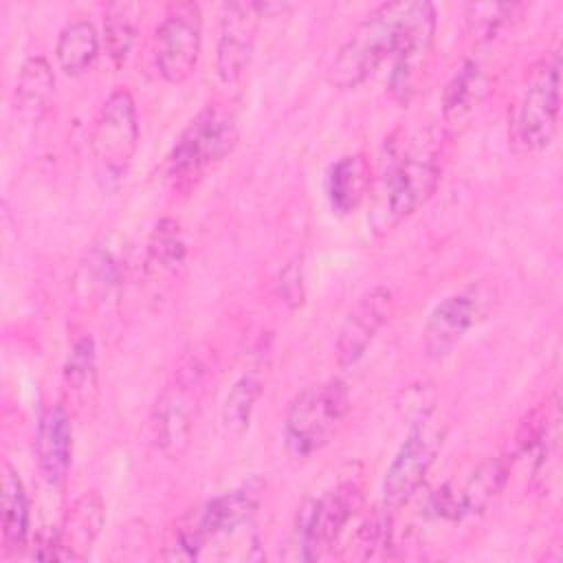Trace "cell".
<instances>
[{
  "instance_id": "cell-17",
  "label": "cell",
  "mask_w": 563,
  "mask_h": 563,
  "mask_svg": "<svg viewBox=\"0 0 563 563\" xmlns=\"http://www.w3.org/2000/svg\"><path fill=\"white\" fill-rule=\"evenodd\" d=\"M369 191V165L361 154L343 156L330 165L325 196L334 213H352Z\"/></svg>"
},
{
  "instance_id": "cell-4",
  "label": "cell",
  "mask_w": 563,
  "mask_h": 563,
  "mask_svg": "<svg viewBox=\"0 0 563 563\" xmlns=\"http://www.w3.org/2000/svg\"><path fill=\"white\" fill-rule=\"evenodd\" d=\"M260 495H262V484L253 479L240 488H233L229 493H222L209 499L202 508H198V512H194L180 526L174 543L167 545L165 559L169 561L198 559L202 545L209 539L229 537L253 519L260 506Z\"/></svg>"
},
{
  "instance_id": "cell-12",
  "label": "cell",
  "mask_w": 563,
  "mask_h": 563,
  "mask_svg": "<svg viewBox=\"0 0 563 563\" xmlns=\"http://www.w3.org/2000/svg\"><path fill=\"white\" fill-rule=\"evenodd\" d=\"M488 292L482 284H473L460 292L444 297L429 314L424 325V350L429 358L440 361L462 341V336L484 317Z\"/></svg>"
},
{
  "instance_id": "cell-19",
  "label": "cell",
  "mask_w": 563,
  "mask_h": 563,
  "mask_svg": "<svg viewBox=\"0 0 563 563\" xmlns=\"http://www.w3.org/2000/svg\"><path fill=\"white\" fill-rule=\"evenodd\" d=\"M490 95V79L482 66L473 59L464 62L462 68L451 77L442 92V114L449 123H460L475 112L477 106Z\"/></svg>"
},
{
  "instance_id": "cell-27",
  "label": "cell",
  "mask_w": 563,
  "mask_h": 563,
  "mask_svg": "<svg viewBox=\"0 0 563 563\" xmlns=\"http://www.w3.org/2000/svg\"><path fill=\"white\" fill-rule=\"evenodd\" d=\"M515 9V4H468L466 20L477 37H493V33L506 24Z\"/></svg>"
},
{
  "instance_id": "cell-16",
  "label": "cell",
  "mask_w": 563,
  "mask_h": 563,
  "mask_svg": "<svg viewBox=\"0 0 563 563\" xmlns=\"http://www.w3.org/2000/svg\"><path fill=\"white\" fill-rule=\"evenodd\" d=\"M35 453L44 479L53 486H62L73 464V424L62 405L48 407L42 413L35 435Z\"/></svg>"
},
{
  "instance_id": "cell-3",
  "label": "cell",
  "mask_w": 563,
  "mask_h": 563,
  "mask_svg": "<svg viewBox=\"0 0 563 563\" xmlns=\"http://www.w3.org/2000/svg\"><path fill=\"white\" fill-rule=\"evenodd\" d=\"M350 411V391L341 380L301 389L284 420V444L290 455L308 457L323 449Z\"/></svg>"
},
{
  "instance_id": "cell-18",
  "label": "cell",
  "mask_w": 563,
  "mask_h": 563,
  "mask_svg": "<svg viewBox=\"0 0 563 563\" xmlns=\"http://www.w3.org/2000/svg\"><path fill=\"white\" fill-rule=\"evenodd\" d=\"M508 475H510L508 457H488L468 475V479L462 486L453 484L460 519L484 512L504 490Z\"/></svg>"
},
{
  "instance_id": "cell-7",
  "label": "cell",
  "mask_w": 563,
  "mask_h": 563,
  "mask_svg": "<svg viewBox=\"0 0 563 563\" xmlns=\"http://www.w3.org/2000/svg\"><path fill=\"white\" fill-rule=\"evenodd\" d=\"M559 53L545 55L530 73L515 108V136L528 152L550 145L559 121Z\"/></svg>"
},
{
  "instance_id": "cell-2",
  "label": "cell",
  "mask_w": 563,
  "mask_h": 563,
  "mask_svg": "<svg viewBox=\"0 0 563 563\" xmlns=\"http://www.w3.org/2000/svg\"><path fill=\"white\" fill-rule=\"evenodd\" d=\"M440 167L431 156H405L391 163L369 191L367 222L374 235H385L418 211L435 191Z\"/></svg>"
},
{
  "instance_id": "cell-6",
  "label": "cell",
  "mask_w": 563,
  "mask_h": 563,
  "mask_svg": "<svg viewBox=\"0 0 563 563\" xmlns=\"http://www.w3.org/2000/svg\"><path fill=\"white\" fill-rule=\"evenodd\" d=\"M139 147L136 106L128 90H114L101 106L90 134V150L97 172L106 180L119 183Z\"/></svg>"
},
{
  "instance_id": "cell-25",
  "label": "cell",
  "mask_w": 563,
  "mask_h": 563,
  "mask_svg": "<svg viewBox=\"0 0 563 563\" xmlns=\"http://www.w3.org/2000/svg\"><path fill=\"white\" fill-rule=\"evenodd\" d=\"M97 354H95V341L90 336H81L68 356L66 369H64V378H66V387L75 394V396H86L92 387H95V378H97Z\"/></svg>"
},
{
  "instance_id": "cell-28",
  "label": "cell",
  "mask_w": 563,
  "mask_h": 563,
  "mask_svg": "<svg viewBox=\"0 0 563 563\" xmlns=\"http://www.w3.org/2000/svg\"><path fill=\"white\" fill-rule=\"evenodd\" d=\"M303 266L301 260H292L284 266V271L279 273V295L284 299V303H288L290 308H297L303 303L306 297V282H303Z\"/></svg>"
},
{
  "instance_id": "cell-23",
  "label": "cell",
  "mask_w": 563,
  "mask_h": 563,
  "mask_svg": "<svg viewBox=\"0 0 563 563\" xmlns=\"http://www.w3.org/2000/svg\"><path fill=\"white\" fill-rule=\"evenodd\" d=\"M139 15L141 7L134 2H110L103 13V35L106 51L110 59L121 66L136 40L139 33Z\"/></svg>"
},
{
  "instance_id": "cell-29",
  "label": "cell",
  "mask_w": 563,
  "mask_h": 563,
  "mask_svg": "<svg viewBox=\"0 0 563 563\" xmlns=\"http://www.w3.org/2000/svg\"><path fill=\"white\" fill-rule=\"evenodd\" d=\"M402 396H405V400L400 407H402V413L409 420V424H416V422H422L429 418L433 402H435L433 389L429 385H411Z\"/></svg>"
},
{
  "instance_id": "cell-13",
  "label": "cell",
  "mask_w": 563,
  "mask_h": 563,
  "mask_svg": "<svg viewBox=\"0 0 563 563\" xmlns=\"http://www.w3.org/2000/svg\"><path fill=\"white\" fill-rule=\"evenodd\" d=\"M260 18L262 11L257 2H233L224 7L216 48V68L222 84H238L246 73L257 37Z\"/></svg>"
},
{
  "instance_id": "cell-10",
  "label": "cell",
  "mask_w": 563,
  "mask_h": 563,
  "mask_svg": "<svg viewBox=\"0 0 563 563\" xmlns=\"http://www.w3.org/2000/svg\"><path fill=\"white\" fill-rule=\"evenodd\" d=\"M361 501V488L354 482H341L308 501L299 521L301 559H321L341 537L347 521L356 515Z\"/></svg>"
},
{
  "instance_id": "cell-11",
  "label": "cell",
  "mask_w": 563,
  "mask_h": 563,
  "mask_svg": "<svg viewBox=\"0 0 563 563\" xmlns=\"http://www.w3.org/2000/svg\"><path fill=\"white\" fill-rule=\"evenodd\" d=\"M442 442L444 429L429 418L411 424L383 479V501L387 508H400L413 497L424 475L429 473Z\"/></svg>"
},
{
  "instance_id": "cell-9",
  "label": "cell",
  "mask_w": 563,
  "mask_h": 563,
  "mask_svg": "<svg viewBox=\"0 0 563 563\" xmlns=\"http://www.w3.org/2000/svg\"><path fill=\"white\" fill-rule=\"evenodd\" d=\"M202 46L200 7L180 2L169 9L154 37L156 68L169 84H183L198 66Z\"/></svg>"
},
{
  "instance_id": "cell-8",
  "label": "cell",
  "mask_w": 563,
  "mask_h": 563,
  "mask_svg": "<svg viewBox=\"0 0 563 563\" xmlns=\"http://www.w3.org/2000/svg\"><path fill=\"white\" fill-rule=\"evenodd\" d=\"M202 369L196 363L180 369L161 391L150 416L154 446L167 457H180L191 440V427L198 409Z\"/></svg>"
},
{
  "instance_id": "cell-24",
  "label": "cell",
  "mask_w": 563,
  "mask_h": 563,
  "mask_svg": "<svg viewBox=\"0 0 563 563\" xmlns=\"http://www.w3.org/2000/svg\"><path fill=\"white\" fill-rule=\"evenodd\" d=\"M262 396V380L255 376H242L240 380L233 383L231 391L224 398L222 407V424L224 431L240 438L249 424L253 409Z\"/></svg>"
},
{
  "instance_id": "cell-26",
  "label": "cell",
  "mask_w": 563,
  "mask_h": 563,
  "mask_svg": "<svg viewBox=\"0 0 563 563\" xmlns=\"http://www.w3.org/2000/svg\"><path fill=\"white\" fill-rule=\"evenodd\" d=\"M147 251L161 268H176L185 260V240L180 224L174 218H163L150 235Z\"/></svg>"
},
{
  "instance_id": "cell-20",
  "label": "cell",
  "mask_w": 563,
  "mask_h": 563,
  "mask_svg": "<svg viewBox=\"0 0 563 563\" xmlns=\"http://www.w3.org/2000/svg\"><path fill=\"white\" fill-rule=\"evenodd\" d=\"M53 88L55 77L51 64L42 55L29 57L22 64L15 81V110L29 121H40L48 110Z\"/></svg>"
},
{
  "instance_id": "cell-21",
  "label": "cell",
  "mask_w": 563,
  "mask_h": 563,
  "mask_svg": "<svg viewBox=\"0 0 563 563\" xmlns=\"http://www.w3.org/2000/svg\"><path fill=\"white\" fill-rule=\"evenodd\" d=\"M55 55H57L59 68L66 75L77 77V75L86 73L99 55V35H97V29L92 26V22H88V20L68 22L59 31Z\"/></svg>"
},
{
  "instance_id": "cell-22",
  "label": "cell",
  "mask_w": 563,
  "mask_h": 563,
  "mask_svg": "<svg viewBox=\"0 0 563 563\" xmlns=\"http://www.w3.org/2000/svg\"><path fill=\"white\" fill-rule=\"evenodd\" d=\"M29 537V499L18 471L7 464L2 477V539L9 550L24 548Z\"/></svg>"
},
{
  "instance_id": "cell-14",
  "label": "cell",
  "mask_w": 563,
  "mask_h": 563,
  "mask_svg": "<svg viewBox=\"0 0 563 563\" xmlns=\"http://www.w3.org/2000/svg\"><path fill=\"white\" fill-rule=\"evenodd\" d=\"M394 295L385 286H376L358 297V301L347 312L345 321L339 328V336L334 343V356L341 367H350L358 363V358L367 352L378 330L391 314Z\"/></svg>"
},
{
  "instance_id": "cell-1",
  "label": "cell",
  "mask_w": 563,
  "mask_h": 563,
  "mask_svg": "<svg viewBox=\"0 0 563 563\" xmlns=\"http://www.w3.org/2000/svg\"><path fill=\"white\" fill-rule=\"evenodd\" d=\"M435 7L424 0L385 2L374 9L347 37L328 68V81L336 88L363 84L378 66L394 59L389 90L407 101L435 35Z\"/></svg>"
},
{
  "instance_id": "cell-15",
  "label": "cell",
  "mask_w": 563,
  "mask_h": 563,
  "mask_svg": "<svg viewBox=\"0 0 563 563\" xmlns=\"http://www.w3.org/2000/svg\"><path fill=\"white\" fill-rule=\"evenodd\" d=\"M103 526V506L97 495H84L73 504L64 523L42 545L46 552L42 559L73 561L84 559V552L92 545Z\"/></svg>"
},
{
  "instance_id": "cell-5",
  "label": "cell",
  "mask_w": 563,
  "mask_h": 563,
  "mask_svg": "<svg viewBox=\"0 0 563 563\" xmlns=\"http://www.w3.org/2000/svg\"><path fill=\"white\" fill-rule=\"evenodd\" d=\"M238 143L235 117L218 106L202 108L180 132L172 147L167 167L176 180L200 176L207 167L222 161Z\"/></svg>"
}]
</instances>
